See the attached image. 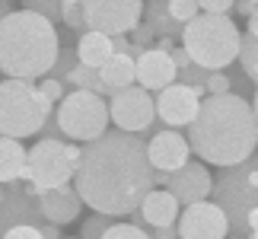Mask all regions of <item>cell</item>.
<instances>
[{"mask_svg": "<svg viewBox=\"0 0 258 239\" xmlns=\"http://www.w3.org/2000/svg\"><path fill=\"white\" fill-rule=\"evenodd\" d=\"M74 185L96 214L124 217L141 211L144 198L156 188L147 141L127 131H105L83 144Z\"/></svg>", "mask_w": 258, "mask_h": 239, "instance_id": "6da1fadb", "label": "cell"}, {"mask_svg": "<svg viewBox=\"0 0 258 239\" xmlns=\"http://www.w3.org/2000/svg\"><path fill=\"white\" fill-rule=\"evenodd\" d=\"M188 147L207 166H236L258 147V122L252 102L239 93L204 96L195 122L188 125Z\"/></svg>", "mask_w": 258, "mask_h": 239, "instance_id": "7a4b0ae2", "label": "cell"}, {"mask_svg": "<svg viewBox=\"0 0 258 239\" xmlns=\"http://www.w3.org/2000/svg\"><path fill=\"white\" fill-rule=\"evenodd\" d=\"M57 51L61 38L45 16L13 10L0 19V74L7 80H38L51 74Z\"/></svg>", "mask_w": 258, "mask_h": 239, "instance_id": "3957f363", "label": "cell"}, {"mask_svg": "<svg viewBox=\"0 0 258 239\" xmlns=\"http://www.w3.org/2000/svg\"><path fill=\"white\" fill-rule=\"evenodd\" d=\"M242 32L226 13H198L182 29V48L188 57L204 71H223L233 61H239Z\"/></svg>", "mask_w": 258, "mask_h": 239, "instance_id": "277c9868", "label": "cell"}, {"mask_svg": "<svg viewBox=\"0 0 258 239\" xmlns=\"http://www.w3.org/2000/svg\"><path fill=\"white\" fill-rule=\"evenodd\" d=\"M54 105L32 80H0V137L42 134Z\"/></svg>", "mask_w": 258, "mask_h": 239, "instance_id": "5b68a950", "label": "cell"}, {"mask_svg": "<svg viewBox=\"0 0 258 239\" xmlns=\"http://www.w3.org/2000/svg\"><path fill=\"white\" fill-rule=\"evenodd\" d=\"M214 204L220 207L230 220L233 236H249V211L258 207V153L236 166H226L220 175L214 178Z\"/></svg>", "mask_w": 258, "mask_h": 239, "instance_id": "8992f818", "label": "cell"}, {"mask_svg": "<svg viewBox=\"0 0 258 239\" xmlns=\"http://www.w3.org/2000/svg\"><path fill=\"white\" fill-rule=\"evenodd\" d=\"M77 166H80V147L67 144V141H51V137H42V141L32 144L29 150V166H26V182H32L42 192H51V188L67 185L77 175Z\"/></svg>", "mask_w": 258, "mask_h": 239, "instance_id": "52a82bcc", "label": "cell"}, {"mask_svg": "<svg viewBox=\"0 0 258 239\" xmlns=\"http://www.w3.org/2000/svg\"><path fill=\"white\" fill-rule=\"evenodd\" d=\"M57 128L71 141H96L108 131V105L102 96L86 93V89H71L61 102H57Z\"/></svg>", "mask_w": 258, "mask_h": 239, "instance_id": "ba28073f", "label": "cell"}, {"mask_svg": "<svg viewBox=\"0 0 258 239\" xmlns=\"http://www.w3.org/2000/svg\"><path fill=\"white\" fill-rule=\"evenodd\" d=\"M86 29L102 35H127L144 19V0H86Z\"/></svg>", "mask_w": 258, "mask_h": 239, "instance_id": "9c48e42d", "label": "cell"}, {"mask_svg": "<svg viewBox=\"0 0 258 239\" xmlns=\"http://www.w3.org/2000/svg\"><path fill=\"white\" fill-rule=\"evenodd\" d=\"M42 207H38V188L32 182H10L0 195V239L13 226H42Z\"/></svg>", "mask_w": 258, "mask_h": 239, "instance_id": "30bf717a", "label": "cell"}, {"mask_svg": "<svg viewBox=\"0 0 258 239\" xmlns=\"http://www.w3.org/2000/svg\"><path fill=\"white\" fill-rule=\"evenodd\" d=\"M108 118L118 125V131H127V134H141L153 125L156 118V102L153 96L147 93L144 86H127V89H118L108 102Z\"/></svg>", "mask_w": 258, "mask_h": 239, "instance_id": "8fae6325", "label": "cell"}, {"mask_svg": "<svg viewBox=\"0 0 258 239\" xmlns=\"http://www.w3.org/2000/svg\"><path fill=\"white\" fill-rule=\"evenodd\" d=\"M175 226H178V239H226L230 236V220L214 201L188 204Z\"/></svg>", "mask_w": 258, "mask_h": 239, "instance_id": "7c38bea8", "label": "cell"}, {"mask_svg": "<svg viewBox=\"0 0 258 239\" xmlns=\"http://www.w3.org/2000/svg\"><path fill=\"white\" fill-rule=\"evenodd\" d=\"M198 108H201V96H198L191 86L178 83V80L156 96V115L169 128H188L195 122Z\"/></svg>", "mask_w": 258, "mask_h": 239, "instance_id": "4fadbf2b", "label": "cell"}, {"mask_svg": "<svg viewBox=\"0 0 258 239\" xmlns=\"http://www.w3.org/2000/svg\"><path fill=\"white\" fill-rule=\"evenodd\" d=\"M166 188L178 198V204H198V201H207L214 192V175L207 172V163H188L182 169H175V172H169V182H166Z\"/></svg>", "mask_w": 258, "mask_h": 239, "instance_id": "5bb4252c", "label": "cell"}, {"mask_svg": "<svg viewBox=\"0 0 258 239\" xmlns=\"http://www.w3.org/2000/svg\"><path fill=\"white\" fill-rule=\"evenodd\" d=\"M175 77H178V71H175L169 51H160V48H147L134 64V80L147 93H163L166 86L175 83Z\"/></svg>", "mask_w": 258, "mask_h": 239, "instance_id": "9a60e30c", "label": "cell"}, {"mask_svg": "<svg viewBox=\"0 0 258 239\" xmlns=\"http://www.w3.org/2000/svg\"><path fill=\"white\" fill-rule=\"evenodd\" d=\"M147 153H150L153 169L160 172H175L188 163L191 156V147H188V137H182L178 131L166 128V131H156L150 141H147Z\"/></svg>", "mask_w": 258, "mask_h": 239, "instance_id": "2e32d148", "label": "cell"}, {"mask_svg": "<svg viewBox=\"0 0 258 239\" xmlns=\"http://www.w3.org/2000/svg\"><path fill=\"white\" fill-rule=\"evenodd\" d=\"M38 207H42V217L45 223H54V226H67L74 223L83 211V198L77 192V185H61V188H51V192H42L38 195Z\"/></svg>", "mask_w": 258, "mask_h": 239, "instance_id": "e0dca14e", "label": "cell"}, {"mask_svg": "<svg viewBox=\"0 0 258 239\" xmlns=\"http://www.w3.org/2000/svg\"><path fill=\"white\" fill-rule=\"evenodd\" d=\"M175 226L178 223V198L166 188V192H160V188H153L150 195L144 198L141 204V217H137V226Z\"/></svg>", "mask_w": 258, "mask_h": 239, "instance_id": "ac0fdd59", "label": "cell"}, {"mask_svg": "<svg viewBox=\"0 0 258 239\" xmlns=\"http://www.w3.org/2000/svg\"><path fill=\"white\" fill-rule=\"evenodd\" d=\"M26 166H29L26 147L16 137H0V185L26 182Z\"/></svg>", "mask_w": 258, "mask_h": 239, "instance_id": "d6986e66", "label": "cell"}, {"mask_svg": "<svg viewBox=\"0 0 258 239\" xmlns=\"http://www.w3.org/2000/svg\"><path fill=\"white\" fill-rule=\"evenodd\" d=\"M115 54L112 48V35H102V32H83L80 42H77V57H80V64L93 67V71H99L108 57Z\"/></svg>", "mask_w": 258, "mask_h": 239, "instance_id": "ffe728a7", "label": "cell"}, {"mask_svg": "<svg viewBox=\"0 0 258 239\" xmlns=\"http://www.w3.org/2000/svg\"><path fill=\"white\" fill-rule=\"evenodd\" d=\"M134 57L131 54H112L108 61L99 67V77H102V83L112 89V96L118 93V89H127V86H134L137 80H134Z\"/></svg>", "mask_w": 258, "mask_h": 239, "instance_id": "44dd1931", "label": "cell"}, {"mask_svg": "<svg viewBox=\"0 0 258 239\" xmlns=\"http://www.w3.org/2000/svg\"><path fill=\"white\" fill-rule=\"evenodd\" d=\"M144 19L160 38H178L185 29L169 16V0H144Z\"/></svg>", "mask_w": 258, "mask_h": 239, "instance_id": "7402d4cb", "label": "cell"}, {"mask_svg": "<svg viewBox=\"0 0 258 239\" xmlns=\"http://www.w3.org/2000/svg\"><path fill=\"white\" fill-rule=\"evenodd\" d=\"M71 89H86V93H96V96H112V89L102 83L99 71H93V67H86V64H77V67H74V74H71Z\"/></svg>", "mask_w": 258, "mask_h": 239, "instance_id": "603a6c76", "label": "cell"}, {"mask_svg": "<svg viewBox=\"0 0 258 239\" xmlns=\"http://www.w3.org/2000/svg\"><path fill=\"white\" fill-rule=\"evenodd\" d=\"M239 64L245 77L258 86V35H242V45H239Z\"/></svg>", "mask_w": 258, "mask_h": 239, "instance_id": "cb8c5ba5", "label": "cell"}, {"mask_svg": "<svg viewBox=\"0 0 258 239\" xmlns=\"http://www.w3.org/2000/svg\"><path fill=\"white\" fill-rule=\"evenodd\" d=\"M77 64H80V57H77V48H64V45H61V51H57V61H54V67H51V77L61 80L64 86H71V74H74Z\"/></svg>", "mask_w": 258, "mask_h": 239, "instance_id": "d4e9b609", "label": "cell"}, {"mask_svg": "<svg viewBox=\"0 0 258 239\" xmlns=\"http://www.w3.org/2000/svg\"><path fill=\"white\" fill-rule=\"evenodd\" d=\"M61 23L67 29H77V32H89L86 16H83V4H77V0H61Z\"/></svg>", "mask_w": 258, "mask_h": 239, "instance_id": "484cf974", "label": "cell"}, {"mask_svg": "<svg viewBox=\"0 0 258 239\" xmlns=\"http://www.w3.org/2000/svg\"><path fill=\"white\" fill-rule=\"evenodd\" d=\"M207 74L211 71H204V67H198V64H188V67H182V71H178V83H185V86H191L198 96H207Z\"/></svg>", "mask_w": 258, "mask_h": 239, "instance_id": "4316f807", "label": "cell"}, {"mask_svg": "<svg viewBox=\"0 0 258 239\" xmlns=\"http://www.w3.org/2000/svg\"><path fill=\"white\" fill-rule=\"evenodd\" d=\"M198 13H201L198 0H169V16L175 19L178 26H188Z\"/></svg>", "mask_w": 258, "mask_h": 239, "instance_id": "83f0119b", "label": "cell"}, {"mask_svg": "<svg viewBox=\"0 0 258 239\" xmlns=\"http://www.w3.org/2000/svg\"><path fill=\"white\" fill-rule=\"evenodd\" d=\"M108 226H112V217H108V214H93V217H86V220H83L80 239H102Z\"/></svg>", "mask_w": 258, "mask_h": 239, "instance_id": "f1b7e54d", "label": "cell"}, {"mask_svg": "<svg viewBox=\"0 0 258 239\" xmlns=\"http://www.w3.org/2000/svg\"><path fill=\"white\" fill-rule=\"evenodd\" d=\"M29 13L45 16L48 23H61V0H23Z\"/></svg>", "mask_w": 258, "mask_h": 239, "instance_id": "f546056e", "label": "cell"}, {"mask_svg": "<svg viewBox=\"0 0 258 239\" xmlns=\"http://www.w3.org/2000/svg\"><path fill=\"white\" fill-rule=\"evenodd\" d=\"M102 239H150V236H147V230L137 226V223H112Z\"/></svg>", "mask_w": 258, "mask_h": 239, "instance_id": "4dcf8cb0", "label": "cell"}, {"mask_svg": "<svg viewBox=\"0 0 258 239\" xmlns=\"http://www.w3.org/2000/svg\"><path fill=\"white\" fill-rule=\"evenodd\" d=\"M38 89H42V96H45L51 105H54V102H61V99L67 96V86L61 83V80H54V77H45L42 83H38Z\"/></svg>", "mask_w": 258, "mask_h": 239, "instance_id": "1f68e13d", "label": "cell"}, {"mask_svg": "<svg viewBox=\"0 0 258 239\" xmlns=\"http://www.w3.org/2000/svg\"><path fill=\"white\" fill-rule=\"evenodd\" d=\"M207 96H223V93H230L233 83H230V77L220 74V71H214V74H207Z\"/></svg>", "mask_w": 258, "mask_h": 239, "instance_id": "d6a6232c", "label": "cell"}, {"mask_svg": "<svg viewBox=\"0 0 258 239\" xmlns=\"http://www.w3.org/2000/svg\"><path fill=\"white\" fill-rule=\"evenodd\" d=\"M236 0H198V7L204 10V13H230Z\"/></svg>", "mask_w": 258, "mask_h": 239, "instance_id": "836d02e7", "label": "cell"}, {"mask_svg": "<svg viewBox=\"0 0 258 239\" xmlns=\"http://www.w3.org/2000/svg\"><path fill=\"white\" fill-rule=\"evenodd\" d=\"M4 239H45L38 233V226H13L10 233H4Z\"/></svg>", "mask_w": 258, "mask_h": 239, "instance_id": "e575fe53", "label": "cell"}, {"mask_svg": "<svg viewBox=\"0 0 258 239\" xmlns=\"http://www.w3.org/2000/svg\"><path fill=\"white\" fill-rule=\"evenodd\" d=\"M150 239H178V226H150Z\"/></svg>", "mask_w": 258, "mask_h": 239, "instance_id": "d590c367", "label": "cell"}, {"mask_svg": "<svg viewBox=\"0 0 258 239\" xmlns=\"http://www.w3.org/2000/svg\"><path fill=\"white\" fill-rule=\"evenodd\" d=\"M38 233H42L45 239H64L61 236V226H54V223H42V226H38Z\"/></svg>", "mask_w": 258, "mask_h": 239, "instance_id": "8d00e7d4", "label": "cell"}, {"mask_svg": "<svg viewBox=\"0 0 258 239\" xmlns=\"http://www.w3.org/2000/svg\"><path fill=\"white\" fill-rule=\"evenodd\" d=\"M233 10H236L239 16H245V19H249V16L255 13V7L249 4V0H236V4H233Z\"/></svg>", "mask_w": 258, "mask_h": 239, "instance_id": "74e56055", "label": "cell"}, {"mask_svg": "<svg viewBox=\"0 0 258 239\" xmlns=\"http://www.w3.org/2000/svg\"><path fill=\"white\" fill-rule=\"evenodd\" d=\"M245 223H249V233L258 230V207H255V211H249V220H245Z\"/></svg>", "mask_w": 258, "mask_h": 239, "instance_id": "f35d334b", "label": "cell"}, {"mask_svg": "<svg viewBox=\"0 0 258 239\" xmlns=\"http://www.w3.org/2000/svg\"><path fill=\"white\" fill-rule=\"evenodd\" d=\"M249 35H258V13L249 16Z\"/></svg>", "mask_w": 258, "mask_h": 239, "instance_id": "ab89813d", "label": "cell"}, {"mask_svg": "<svg viewBox=\"0 0 258 239\" xmlns=\"http://www.w3.org/2000/svg\"><path fill=\"white\" fill-rule=\"evenodd\" d=\"M156 48H160V51H172V38H160V45H156Z\"/></svg>", "mask_w": 258, "mask_h": 239, "instance_id": "60d3db41", "label": "cell"}, {"mask_svg": "<svg viewBox=\"0 0 258 239\" xmlns=\"http://www.w3.org/2000/svg\"><path fill=\"white\" fill-rule=\"evenodd\" d=\"M10 13H13V10H10V0H0V19L10 16Z\"/></svg>", "mask_w": 258, "mask_h": 239, "instance_id": "b9f144b4", "label": "cell"}, {"mask_svg": "<svg viewBox=\"0 0 258 239\" xmlns=\"http://www.w3.org/2000/svg\"><path fill=\"white\" fill-rule=\"evenodd\" d=\"M252 112H255V122H258V99H252Z\"/></svg>", "mask_w": 258, "mask_h": 239, "instance_id": "7bdbcfd3", "label": "cell"}, {"mask_svg": "<svg viewBox=\"0 0 258 239\" xmlns=\"http://www.w3.org/2000/svg\"><path fill=\"white\" fill-rule=\"evenodd\" d=\"M245 239H258V230H255V233H249V236H245Z\"/></svg>", "mask_w": 258, "mask_h": 239, "instance_id": "ee69618b", "label": "cell"}, {"mask_svg": "<svg viewBox=\"0 0 258 239\" xmlns=\"http://www.w3.org/2000/svg\"><path fill=\"white\" fill-rule=\"evenodd\" d=\"M249 4H252V7H258V0H249Z\"/></svg>", "mask_w": 258, "mask_h": 239, "instance_id": "f6af8a7d", "label": "cell"}, {"mask_svg": "<svg viewBox=\"0 0 258 239\" xmlns=\"http://www.w3.org/2000/svg\"><path fill=\"white\" fill-rule=\"evenodd\" d=\"M226 239H242V236H226Z\"/></svg>", "mask_w": 258, "mask_h": 239, "instance_id": "bcb514c9", "label": "cell"}, {"mask_svg": "<svg viewBox=\"0 0 258 239\" xmlns=\"http://www.w3.org/2000/svg\"><path fill=\"white\" fill-rule=\"evenodd\" d=\"M77 4H86V0H77Z\"/></svg>", "mask_w": 258, "mask_h": 239, "instance_id": "7dc6e473", "label": "cell"}, {"mask_svg": "<svg viewBox=\"0 0 258 239\" xmlns=\"http://www.w3.org/2000/svg\"><path fill=\"white\" fill-rule=\"evenodd\" d=\"M0 195H4V185H0Z\"/></svg>", "mask_w": 258, "mask_h": 239, "instance_id": "c3c4849f", "label": "cell"}, {"mask_svg": "<svg viewBox=\"0 0 258 239\" xmlns=\"http://www.w3.org/2000/svg\"><path fill=\"white\" fill-rule=\"evenodd\" d=\"M255 13H258V7H255Z\"/></svg>", "mask_w": 258, "mask_h": 239, "instance_id": "681fc988", "label": "cell"}, {"mask_svg": "<svg viewBox=\"0 0 258 239\" xmlns=\"http://www.w3.org/2000/svg\"><path fill=\"white\" fill-rule=\"evenodd\" d=\"M74 239H80V236H74Z\"/></svg>", "mask_w": 258, "mask_h": 239, "instance_id": "f907efd6", "label": "cell"}]
</instances>
